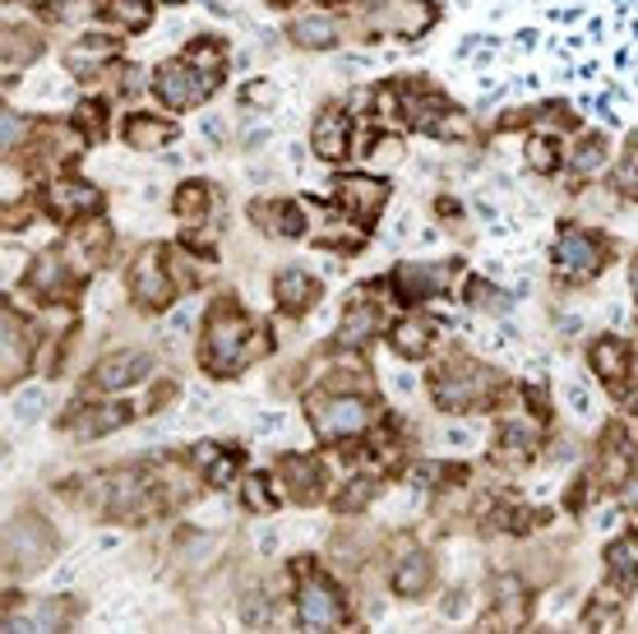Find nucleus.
<instances>
[{
    "label": "nucleus",
    "mask_w": 638,
    "mask_h": 634,
    "mask_svg": "<svg viewBox=\"0 0 638 634\" xmlns=\"http://www.w3.org/2000/svg\"><path fill=\"white\" fill-rule=\"evenodd\" d=\"M260 352H264V338L250 330V320L236 311L232 301H217L209 324H204V348H199L204 371L209 375H232V371H241L246 361H254Z\"/></svg>",
    "instance_id": "f257e3e1"
},
{
    "label": "nucleus",
    "mask_w": 638,
    "mask_h": 634,
    "mask_svg": "<svg viewBox=\"0 0 638 634\" xmlns=\"http://www.w3.org/2000/svg\"><path fill=\"white\" fill-rule=\"evenodd\" d=\"M496 385V375H490L486 366H477V361H467V357H449L440 371L430 375V389H435V403L440 408H472V403H481L486 389Z\"/></svg>",
    "instance_id": "f03ea898"
},
{
    "label": "nucleus",
    "mask_w": 638,
    "mask_h": 634,
    "mask_svg": "<svg viewBox=\"0 0 638 634\" xmlns=\"http://www.w3.org/2000/svg\"><path fill=\"white\" fill-rule=\"evenodd\" d=\"M310 426H315L320 440H348L356 431L371 426V403L356 394H324V398H310Z\"/></svg>",
    "instance_id": "7ed1b4c3"
},
{
    "label": "nucleus",
    "mask_w": 638,
    "mask_h": 634,
    "mask_svg": "<svg viewBox=\"0 0 638 634\" xmlns=\"http://www.w3.org/2000/svg\"><path fill=\"white\" fill-rule=\"evenodd\" d=\"M555 269L564 283H588L606 269V241H597L583 227H564L555 241Z\"/></svg>",
    "instance_id": "20e7f679"
},
{
    "label": "nucleus",
    "mask_w": 638,
    "mask_h": 634,
    "mask_svg": "<svg viewBox=\"0 0 638 634\" xmlns=\"http://www.w3.org/2000/svg\"><path fill=\"white\" fill-rule=\"evenodd\" d=\"M213 75H204V70H195L186 57L180 61H172V65H162L158 70V79H153V88H158V98H162V107L167 112H190V107H199L209 94H213Z\"/></svg>",
    "instance_id": "39448f33"
},
{
    "label": "nucleus",
    "mask_w": 638,
    "mask_h": 634,
    "mask_svg": "<svg viewBox=\"0 0 638 634\" xmlns=\"http://www.w3.org/2000/svg\"><path fill=\"white\" fill-rule=\"evenodd\" d=\"M130 297L135 306H143V311H167L172 297H176V283L167 274V264H162V250L149 246V250H139L135 264H130Z\"/></svg>",
    "instance_id": "423d86ee"
},
{
    "label": "nucleus",
    "mask_w": 638,
    "mask_h": 634,
    "mask_svg": "<svg viewBox=\"0 0 638 634\" xmlns=\"http://www.w3.org/2000/svg\"><path fill=\"white\" fill-rule=\"evenodd\" d=\"M51 551H57V537H51L47 523L38 519H14L10 533H5V560L14 565V574H28V570H42Z\"/></svg>",
    "instance_id": "0eeeda50"
},
{
    "label": "nucleus",
    "mask_w": 638,
    "mask_h": 634,
    "mask_svg": "<svg viewBox=\"0 0 638 634\" xmlns=\"http://www.w3.org/2000/svg\"><path fill=\"white\" fill-rule=\"evenodd\" d=\"M385 199H389V186L375 176H338L334 181V204L361 227H371V219H379Z\"/></svg>",
    "instance_id": "6e6552de"
},
{
    "label": "nucleus",
    "mask_w": 638,
    "mask_h": 634,
    "mask_svg": "<svg viewBox=\"0 0 638 634\" xmlns=\"http://www.w3.org/2000/svg\"><path fill=\"white\" fill-rule=\"evenodd\" d=\"M459 274V260L453 264H430V260H403L393 269V293L403 301H426V297H440L449 278Z\"/></svg>",
    "instance_id": "1a4fd4ad"
},
{
    "label": "nucleus",
    "mask_w": 638,
    "mask_h": 634,
    "mask_svg": "<svg viewBox=\"0 0 638 634\" xmlns=\"http://www.w3.org/2000/svg\"><path fill=\"white\" fill-rule=\"evenodd\" d=\"M102 204L98 186H88V181H51V186L42 190V209L47 219L57 223H79L84 213H93Z\"/></svg>",
    "instance_id": "9d476101"
},
{
    "label": "nucleus",
    "mask_w": 638,
    "mask_h": 634,
    "mask_svg": "<svg viewBox=\"0 0 638 634\" xmlns=\"http://www.w3.org/2000/svg\"><path fill=\"white\" fill-rule=\"evenodd\" d=\"M297 611H301V625L329 630V625L342 621V597L334 593V584L324 574H305L301 579V593H297Z\"/></svg>",
    "instance_id": "9b49d317"
},
{
    "label": "nucleus",
    "mask_w": 638,
    "mask_h": 634,
    "mask_svg": "<svg viewBox=\"0 0 638 634\" xmlns=\"http://www.w3.org/2000/svg\"><path fill=\"white\" fill-rule=\"evenodd\" d=\"M149 371H153L149 352L125 348V352H112V357H102V361H98L93 380H88V389H130V385H139V380L149 375Z\"/></svg>",
    "instance_id": "f8f14e48"
},
{
    "label": "nucleus",
    "mask_w": 638,
    "mask_h": 634,
    "mask_svg": "<svg viewBox=\"0 0 638 634\" xmlns=\"http://www.w3.org/2000/svg\"><path fill=\"white\" fill-rule=\"evenodd\" d=\"M33 348H38V330H33L20 311H10V306H5V385L28 371Z\"/></svg>",
    "instance_id": "ddd939ff"
},
{
    "label": "nucleus",
    "mask_w": 638,
    "mask_h": 634,
    "mask_svg": "<svg viewBox=\"0 0 638 634\" xmlns=\"http://www.w3.org/2000/svg\"><path fill=\"white\" fill-rule=\"evenodd\" d=\"M125 422H130V403H88L84 412L70 417L65 431L75 440H98V436H107V431H116Z\"/></svg>",
    "instance_id": "4468645a"
},
{
    "label": "nucleus",
    "mask_w": 638,
    "mask_h": 634,
    "mask_svg": "<svg viewBox=\"0 0 638 634\" xmlns=\"http://www.w3.org/2000/svg\"><path fill=\"white\" fill-rule=\"evenodd\" d=\"M273 297H278L287 315H305V311H315V301H320V278H310L305 269H283V274L273 278Z\"/></svg>",
    "instance_id": "2eb2a0df"
},
{
    "label": "nucleus",
    "mask_w": 638,
    "mask_h": 634,
    "mask_svg": "<svg viewBox=\"0 0 638 634\" xmlns=\"http://www.w3.org/2000/svg\"><path fill=\"white\" fill-rule=\"evenodd\" d=\"M430 574H435L430 556L422 547H412V542H403V551H398V560H393V593L398 597H422L430 588Z\"/></svg>",
    "instance_id": "dca6fc26"
},
{
    "label": "nucleus",
    "mask_w": 638,
    "mask_h": 634,
    "mask_svg": "<svg viewBox=\"0 0 638 634\" xmlns=\"http://www.w3.org/2000/svg\"><path fill=\"white\" fill-rule=\"evenodd\" d=\"M310 149H315L324 162H338L348 158V112H338V107H324L310 125Z\"/></svg>",
    "instance_id": "f3484780"
},
{
    "label": "nucleus",
    "mask_w": 638,
    "mask_h": 634,
    "mask_svg": "<svg viewBox=\"0 0 638 634\" xmlns=\"http://www.w3.org/2000/svg\"><path fill=\"white\" fill-rule=\"evenodd\" d=\"M283 492L291 500H301V505H315L324 496V473H320V463L315 459H305V455H287L283 459Z\"/></svg>",
    "instance_id": "a211bd4d"
},
{
    "label": "nucleus",
    "mask_w": 638,
    "mask_h": 634,
    "mask_svg": "<svg viewBox=\"0 0 638 634\" xmlns=\"http://www.w3.org/2000/svg\"><path fill=\"white\" fill-rule=\"evenodd\" d=\"M107 246H112V227L107 223H84L79 232H70L65 256L75 269H98L107 260Z\"/></svg>",
    "instance_id": "6ab92c4d"
},
{
    "label": "nucleus",
    "mask_w": 638,
    "mask_h": 634,
    "mask_svg": "<svg viewBox=\"0 0 638 634\" xmlns=\"http://www.w3.org/2000/svg\"><path fill=\"white\" fill-rule=\"evenodd\" d=\"M588 361H592V371H597L601 385L625 389V375H629V348H625L620 338H597V343H592V352H588Z\"/></svg>",
    "instance_id": "aec40b11"
},
{
    "label": "nucleus",
    "mask_w": 638,
    "mask_h": 634,
    "mask_svg": "<svg viewBox=\"0 0 638 634\" xmlns=\"http://www.w3.org/2000/svg\"><path fill=\"white\" fill-rule=\"evenodd\" d=\"M379 324H385V311H379L375 301L366 297H356L348 311H342V324H338V338L342 343H352V348H361V343H371L379 334Z\"/></svg>",
    "instance_id": "412c9836"
},
{
    "label": "nucleus",
    "mask_w": 638,
    "mask_h": 634,
    "mask_svg": "<svg viewBox=\"0 0 638 634\" xmlns=\"http://www.w3.org/2000/svg\"><path fill=\"white\" fill-rule=\"evenodd\" d=\"M250 219L268 232H278V237H301L305 232V213L297 204H287V199H260V204L250 209Z\"/></svg>",
    "instance_id": "4be33fe9"
},
{
    "label": "nucleus",
    "mask_w": 638,
    "mask_h": 634,
    "mask_svg": "<svg viewBox=\"0 0 638 634\" xmlns=\"http://www.w3.org/2000/svg\"><path fill=\"white\" fill-rule=\"evenodd\" d=\"M389 343H393V352H398V357L416 361V357H426V352L435 348V324H430V320L408 315V320H398V324H393Z\"/></svg>",
    "instance_id": "5701e85b"
},
{
    "label": "nucleus",
    "mask_w": 638,
    "mask_h": 634,
    "mask_svg": "<svg viewBox=\"0 0 638 634\" xmlns=\"http://www.w3.org/2000/svg\"><path fill=\"white\" fill-rule=\"evenodd\" d=\"M527 621V593L518 579H500V588H496V611H490V625H500V630H518Z\"/></svg>",
    "instance_id": "b1692460"
},
{
    "label": "nucleus",
    "mask_w": 638,
    "mask_h": 634,
    "mask_svg": "<svg viewBox=\"0 0 638 634\" xmlns=\"http://www.w3.org/2000/svg\"><path fill=\"white\" fill-rule=\"evenodd\" d=\"M28 287L33 293H42L51 301H61L70 293V274H65V260L61 256H38L28 269Z\"/></svg>",
    "instance_id": "393cba45"
},
{
    "label": "nucleus",
    "mask_w": 638,
    "mask_h": 634,
    "mask_svg": "<svg viewBox=\"0 0 638 634\" xmlns=\"http://www.w3.org/2000/svg\"><path fill=\"white\" fill-rule=\"evenodd\" d=\"M291 38H297L301 47H334L342 38V28L334 14H301V20H291Z\"/></svg>",
    "instance_id": "a878e982"
},
{
    "label": "nucleus",
    "mask_w": 638,
    "mask_h": 634,
    "mask_svg": "<svg viewBox=\"0 0 638 634\" xmlns=\"http://www.w3.org/2000/svg\"><path fill=\"white\" fill-rule=\"evenodd\" d=\"M121 135H125V144H130V149H158V144H167L176 130H172L167 121H158V116H143V112H135V116H125Z\"/></svg>",
    "instance_id": "bb28decb"
},
{
    "label": "nucleus",
    "mask_w": 638,
    "mask_h": 634,
    "mask_svg": "<svg viewBox=\"0 0 638 634\" xmlns=\"http://www.w3.org/2000/svg\"><path fill=\"white\" fill-rule=\"evenodd\" d=\"M606 158H611V144L601 139V135H588L578 144V149L570 153V176L574 181H588V176H597L601 167H606Z\"/></svg>",
    "instance_id": "cd10ccee"
},
{
    "label": "nucleus",
    "mask_w": 638,
    "mask_h": 634,
    "mask_svg": "<svg viewBox=\"0 0 638 634\" xmlns=\"http://www.w3.org/2000/svg\"><path fill=\"white\" fill-rule=\"evenodd\" d=\"M533 445H537V436H533V426H527V422H518V417L500 422V459L504 463L527 459V455H533Z\"/></svg>",
    "instance_id": "c85d7f7f"
},
{
    "label": "nucleus",
    "mask_w": 638,
    "mask_h": 634,
    "mask_svg": "<svg viewBox=\"0 0 638 634\" xmlns=\"http://www.w3.org/2000/svg\"><path fill=\"white\" fill-rule=\"evenodd\" d=\"M112 57H116V42L88 38V42H79V47H70V51H65V65L75 70L79 79H88V70H98L102 61H112Z\"/></svg>",
    "instance_id": "c756f323"
},
{
    "label": "nucleus",
    "mask_w": 638,
    "mask_h": 634,
    "mask_svg": "<svg viewBox=\"0 0 638 634\" xmlns=\"http://www.w3.org/2000/svg\"><path fill=\"white\" fill-rule=\"evenodd\" d=\"M38 51H42V38L33 28H5V75L10 70H24Z\"/></svg>",
    "instance_id": "7c9ffc66"
},
{
    "label": "nucleus",
    "mask_w": 638,
    "mask_h": 634,
    "mask_svg": "<svg viewBox=\"0 0 638 634\" xmlns=\"http://www.w3.org/2000/svg\"><path fill=\"white\" fill-rule=\"evenodd\" d=\"M176 213L186 223H195V227L209 219V186H204V181H186V186L176 190Z\"/></svg>",
    "instance_id": "2f4dec72"
},
{
    "label": "nucleus",
    "mask_w": 638,
    "mask_h": 634,
    "mask_svg": "<svg viewBox=\"0 0 638 634\" xmlns=\"http://www.w3.org/2000/svg\"><path fill=\"white\" fill-rule=\"evenodd\" d=\"M606 570H611V579H620V584L638 579V537H620V542H611V551H606Z\"/></svg>",
    "instance_id": "473e14b6"
},
{
    "label": "nucleus",
    "mask_w": 638,
    "mask_h": 634,
    "mask_svg": "<svg viewBox=\"0 0 638 634\" xmlns=\"http://www.w3.org/2000/svg\"><path fill=\"white\" fill-rule=\"evenodd\" d=\"M107 14H112L125 33H139V28H149L153 5L149 0H107Z\"/></svg>",
    "instance_id": "72a5a7b5"
},
{
    "label": "nucleus",
    "mask_w": 638,
    "mask_h": 634,
    "mask_svg": "<svg viewBox=\"0 0 638 634\" xmlns=\"http://www.w3.org/2000/svg\"><path fill=\"white\" fill-rule=\"evenodd\" d=\"M223 57H227V47L217 42V38H195L186 47V61L195 70H204V75H213V79H217V70H223Z\"/></svg>",
    "instance_id": "f704fd0d"
},
{
    "label": "nucleus",
    "mask_w": 638,
    "mask_h": 634,
    "mask_svg": "<svg viewBox=\"0 0 638 634\" xmlns=\"http://www.w3.org/2000/svg\"><path fill=\"white\" fill-rule=\"evenodd\" d=\"M375 496V477H352L348 492H338V514H356V510H366V500Z\"/></svg>",
    "instance_id": "c9c22d12"
},
{
    "label": "nucleus",
    "mask_w": 638,
    "mask_h": 634,
    "mask_svg": "<svg viewBox=\"0 0 638 634\" xmlns=\"http://www.w3.org/2000/svg\"><path fill=\"white\" fill-rule=\"evenodd\" d=\"M615 186H620V195H638V135L629 139L625 158H620V167H615Z\"/></svg>",
    "instance_id": "e433bc0d"
},
{
    "label": "nucleus",
    "mask_w": 638,
    "mask_h": 634,
    "mask_svg": "<svg viewBox=\"0 0 638 634\" xmlns=\"http://www.w3.org/2000/svg\"><path fill=\"white\" fill-rule=\"evenodd\" d=\"M527 167H533V172H555L560 167L555 144L551 139H533V144H527Z\"/></svg>",
    "instance_id": "4c0bfd02"
},
{
    "label": "nucleus",
    "mask_w": 638,
    "mask_h": 634,
    "mask_svg": "<svg viewBox=\"0 0 638 634\" xmlns=\"http://www.w3.org/2000/svg\"><path fill=\"white\" fill-rule=\"evenodd\" d=\"M75 125H79V135H102V125H107V112H102V102H79V112H75Z\"/></svg>",
    "instance_id": "58836bf2"
},
{
    "label": "nucleus",
    "mask_w": 638,
    "mask_h": 634,
    "mask_svg": "<svg viewBox=\"0 0 638 634\" xmlns=\"http://www.w3.org/2000/svg\"><path fill=\"white\" fill-rule=\"evenodd\" d=\"M38 408H42V389L20 394V398H14V422H33V417H38Z\"/></svg>",
    "instance_id": "ea45409f"
},
{
    "label": "nucleus",
    "mask_w": 638,
    "mask_h": 634,
    "mask_svg": "<svg viewBox=\"0 0 638 634\" xmlns=\"http://www.w3.org/2000/svg\"><path fill=\"white\" fill-rule=\"evenodd\" d=\"M24 135H28V125L20 112H5V149H24Z\"/></svg>",
    "instance_id": "a19ab883"
},
{
    "label": "nucleus",
    "mask_w": 638,
    "mask_h": 634,
    "mask_svg": "<svg viewBox=\"0 0 638 634\" xmlns=\"http://www.w3.org/2000/svg\"><path fill=\"white\" fill-rule=\"evenodd\" d=\"M246 505H250L254 514H264L268 505H273V500L264 496V477H250V482H246Z\"/></svg>",
    "instance_id": "79ce46f5"
},
{
    "label": "nucleus",
    "mask_w": 638,
    "mask_h": 634,
    "mask_svg": "<svg viewBox=\"0 0 638 634\" xmlns=\"http://www.w3.org/2000/svg\"><path fill=\"white\" fill-rule=\"evenodd\" d=\"M564 398H570V412L574 417H588L592 412V398H588V389H583V385H564Z\"/></svg>",
    "instance_id": "37998d69"
},
{
    "label": "nucleus",
    "mask_w": 638,
    "mask_h": 634,
    "mask_svg": "<svg viewBox=\"0 0 638 634\" xmlns=\"http://www.w3.org/2000/svg\"><path fill=\"white\" fill-rule=\"evenodd\" d=\"M588 625H606V630H620V611H615V607H601V602H592V607H588Z\"/></svg>",
    "instance_id": "c03bdc74"
},
{
    "label": "nucleus",
    "mask_w": 638,
    "mask_h": 634,
    "mask_svg": "<svg viewBox=\"0 0 638 634\" xmlns=\"http://www.w3.org/2000/svg\"><path fill=\"white\" fill-rule=\"evenodd\" d=\"M477 436H481L477 426H449V431H445V440H449L453 449H467V445H477Z\"/></svg>",
    "instance_id": "a18cd8bd"
},
{
    "label": "nucleus",
    "mask_w": 638,
    "mask_h": 634,
    "mask_svg": "<svg viewBox=\"0 0 638 634\" xmlns=\"http://www.w3.org/2000/svg\"><path fill=\"white\" fill-rule=\"evenodd\" d=\"M445 616H467V588H459L453 597H445Z\"/></svg>",
    "instance_id": "49530a36"
},
{
    "label": "nucleus",
    "mask_w": 638,
    "mask_h": 634,
    "mask_svg": "<svg viewBox=\"0 0 638 634\" xmlns=\"http://www.w3.org/2000/svg\"><path fill=\"white\" fill-rule=\"evenodd\" d=\"M629 283H634V297H638V256H634V264H629Z\"/></svg>",
    "instance_id": "de8ad7c7"
},
{
    "label": "nucleus",
    "mask_w": 638,
    "mask_h": 634,
    "mask_svg": "<svg viewBox=\"0 0 638 634\" xmlns=\"http://www.w3.org/2000/svg\"><path fill=\"white\" fill-rule=\"evenodd\" d=\"M167 5H186V0H167Z\"/></svg>",
    "instance_id": "09e8293b"
}]
</instances>
